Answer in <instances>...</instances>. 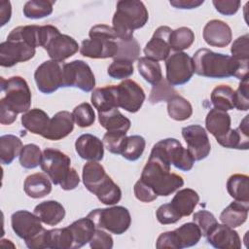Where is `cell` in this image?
<instances>
[{
	"instance_id": "obj_21",
	"label": "cell",
	"mask_w": 249,
	"mask_h": 249,
	"mask_svg": "<svg viewBox=\"0 0 249 249\" xmlns=\"http://www.w3.org/2000/svg\"><path fill=\"white\" fill-rule=\"evenodd\" d=\"M75 150L80 158L89 161H99L104 156V145L95 135L85 133L75 142Z\"/></svg>"
},
{
	"instance_id": "obj_31",
	"label": "cell",
	"mask_w": 249,
	"mask_h": 249,
	"mask_svg": "<svg viewBox=\"0 0 249 249\" xmlns=\"http://www.w3.org/2000/svg\"><path fill=\"white\" fill-rule=\"evenodd\" d=\"M172 231L177 249H183L196 245L202 236L199 228L194 222L183 224Z\"/></svg>"
},
{
	"instance_id": "obj_2",
	"label": "cell",
	"mask_w": 249,
	"mask_h": 249,
	"mask_svg": "<svg viewBox=\"0 0 249 249\" xmlns=\"http://www.w3.org/2000/svg\"><path fill=\"white\" fill-rule=\"evenodd\" d=\"M40 166L52 183L59 185L64 191L74 190L80 183L79 174L71 166L70 158L57 149L46 148L43 151Z\"/></svg>"
},
{
	"instance_id": "obj_60",
	"label": "cell",
	"mask_w": 249,
	"mask_h": 249,
	"mask_svg": "<svg viewBox=\"0 0 249 249\" xmlns=\"http://www.w3.org/2000/svg\"><path fill=\"white\" fill-rule=\"evenodd\" d=\"M170 5L177 9H196L204 3L203 0H171Z\"/></svg>"
},
{
	"instance_id": "obj_28",
	"label": "cell",
	"mask_w": 249,
	"mask_h": 249,
	"mask_svg": "<svg viewBox=\"0 0 249 249\" xmlns=\"http://www.w3.org/2000/svg\"><path fill=\"white\" fill-rule=\"evenodd\" d=\"M90 100L98 113L109 111L114 108H119L117 86L112 85L95 89L91 93Z\"/></svg>"
},
{
	"instance_id": "obj_24",
	"label": "cell",
	"mask_w": 249,
	"mask_h": 249,
	"mask_svg": "<svg viewBox=\"0 0 249 249\" xmlns=\"http://www.w3.org/2000/svg\"><path fill=\"white\" fill-rule=\"evenodd\" d=\"M248 115L241 121L239 126L235 129L231 128L229 133L218 143L229 149L247 150L249 147V126Z\"/></svg>"
},
{
	"instance_id": "obj_17",
	"label": "cell",
	"mask_w": 249,
	"mask_h": 249,
	"mask_svg": "<svg viewBox=\"0 0 249 249\" xmlns=\"http://www.w3.org/2000/svg\"><path fill=\"white\" fill-rule=\"evenodd\" d=\"M171 31V28L165 25L158 27L144 48L145 56L156 61L165 60L170 55L169 36Z\"/></svg>"
},
{
	"instance_id": "obj_48",
	"label": "cell",
	"mask_w": 249,
	"mask_h": 249,
	"mask_svg": "<svg viewBox=\"0 0 249 249\" xmlns=\"http://www.w3.org/2000/svg\"><path fill=\"white\" fill-rule=\"evenodd\" d=\"M74 122L80 127H89L95 121V113L93 108L88 102H84L76 106L72 112Z\"/></svg>"
},
{
	"instance_id": "obj_59",
	"label": "cell",
	"mask_w": 249,
	"mask_h": 249,
	"mask_svg": "<svg viewBox=\"0 0 249 249\" xmlns=\"http://www.w3.org/2000/svg\"><path fill=\"white\" fill-rule=\"evenodd\" d=\"M18 114L10 109L3 101L0 100V123L2 124H11L17 120Z\"/></svg>"
},
{
	"instance_id": "obj_32",
	"label": "cell",
	"mask_w": 249,
	"mask_h": 249,
	"mask_svg": "<svg viewBox=\"0 0 249 249\" xmlns=\"http://www.w3.org/2000/svg\"><path fill=\"white\" fill-rule=\"evenodd\" d=\"M199 201L198 194L190 188L179 190L171 200L172 206L182 216H189L195 210L197 202Z\"/></svg>"
},
{
	"instance_id": "obj_34",
	"label": "cell",
	"mask_w": 249,
	"mask_h": 249,
	"mask_svg": "<svg viewBox=\"0 0 249 249\" xmlns=\"http://www.w3.org/2000/svg\"><path fill=\"white\" fill-rule=\"evenodd\" d=\"M23 148L21 140L13 134L0 137V161L2 164H11L16 157L19 156Z\"/></svg>"
},
{
	"instance_id": "obj_12",
	"label": "cell",
	"mask_w": 249,
	"mask_h": 249,
	"mask_svg": "<svg viewBox=\"0 0 249 249\" xmlns=\"http://www.w3.org/2000/svg\"><path fill=\"white\" fill-rule=\"evenodd\" d=\"M182 136L187 143L188 151L196 161L202 160L208 157L211 144L204 127L199 124H192L182 128Z\"/></svg>"
},
{
	"instance_id": "obj_41",
	"label": "cell",
	"mask_w": 249,
	"mask_h": 249,
	"mask_svg": "<svg viewBox=\"0 0 249 249\" xmlns=\"http://www.w3.org/2000/svg\"><path fill=\"white\" fill-rule=\"evenodd\" d=\"M54 1L30 0L23 6V16L30 19H39L49 17L53 13Z\"/></svg>"
},
{
	"instance_id": "obj_58",
	"label": "cell",
	"mask_w": 249,
	"mask_h": 249,
	"mask_svg": "<svg viewBox=\"0 0 249 249\" xmlns=\"http://www.w3.org/2000/svg\"><path fill=\"white\" fill-rule=\"evenodd\" d=\"M156 247L158 249H164V248L177 249L173 231H165V232L160 233L157 239Z\"/></svg>"
},
{
	"instance_id": "obj_55",
	"label": "cell",
	"mask_w": 249,
	"mask_h": 249,
	"mask_svg": "<svg viewBox=\"0 0 249 249\" xmlns=\"http://www.w3.org/2000/svg\"><path fill=\"white\" fill-rule=\"evenodd\" d=\"M89 246L92 249H111L113 247V237L102 229H96L89 241Z\"/></svg>"
},
{
	"instance_id": "obj_39",
	"label": "cell",
	"mask_w": 249,
	"mask_h": 249,
	"mask_svg": "<svg viewBox=\"0 0 249 249\" xmlns=\"http://www.w3.org/2000/svg\"><path fill=\"white\" fill-rule=\"evenodd\" d=\"M167 113L175 121L188 120L193 114V107L185 97L175 94L167 101Z\"/></svg>"
},
{
	"instance_id": "obj_27",
	"label": "cell",
	"mask_w": 249,
	"mask_h": 249,
	"mask_svg": "<svg viewBox=\"0 0 249 249\" xmlns=\"http://www.w3.org/2000/svg\"><path fill=\"white\" fill-rule=\"evenodd\" d=\"M23 190L29 197L41 198L52 192V181L47 174L33 173L24 180Z\"/></svg>"
},
{
	"instance_id": "obj_36",
	"label": "cell",
	"mask_w": 249,
	"mask_h": 249,
	"mask_svg": "<svg viewBox=\"0 0 249 249\" xmlns=\"http://www.w3.org/2000/svg\"><path fill=\"white\" fill-rule=\"evenodd\" d=\"M107 176L104 167L97 161H89L83 167L82 179L88 191L92 193Z\"/></svg>"
},
{
	"instance_id": "obj_33",
	"label": "cell",
	"mask_w": 249,
	"mask_h": 249,
	"mask_svg": "<svg viewBox=\"0 0 249 249\" xmlns=\"http://www.w3.org/2000/svg\"><path fill=\"white\" fill-rule=\"evenodd\" d=\"M97 196L99 201L105 205H114L122 198V191L120 187L107 175L105 179L92 192Z\"/></svg>"
},
{
	"instance_id": "obj_5",
	"label": "cell",
	"mask_w": 249,
	"mask_h": 249,
	"mask_svg": "<svg viewBox=\"0 0 249 249\" xmlns=\"http://www.w3.org/2000/svg\"><path fill=\"white\" fill-rule=\"evenodd\" d=\"M89 39L82 42L80 53L89 58L115 57L119 47L118 37L113 27L106 24H96L89 32Z\"/></svg>"
},
{
	"instance_id": "obj_52",
	"label": "cell",
	"mask_w": 249,
	"mask_h": 249,
	"mask_svg": "<svg viewBox=\"0 0 249 249\" xmlns=\"http://www.w3.org/2000/svg\"><path fill=\"white\" fill-rule=\"evenodd\" d=\"M193 221L199 228L202 236H206L211 229L218 223L215 216L207 210H199L196 212L193 216Z\"/></svg>"
},
{
	"instance_id": "obj_20",
	"label": "cell",
	"mask_w": 249,
	"mask_h": 249,
	"mask_svg": "<svg viewBox=\"0 0 249 249\" xmlns=\"http://www.w3.org/2000/svg\"><path fill=\"white\" fill-rule=\"evenodd\" d=\"M74 118L68 111H59L50 120L48 128L42 137L48 140H60L68 136L74 129Z\"/></svg>"
},
{
	"instance_id": "obj_54",
	"label": "cell",
	"mask_w": 249,
	"mask_h": 249,
	"mask_svg": "<svg viewBox=\"0 0 249 249\" xmlns=\"http://www.w3.org/2000/svg\"><path fill=\"white\" fill-rule=\"evenodd\" d=\"M156 217L162 225L175 224L182 218V216L177 212L170 202L160 205L156 212Z\"/></svg>"
},
{
	"instance_id": "obj_61",
	"label": "cell",
	"mask_w": 249,
	"mask_h": 249,
	"mask_svg": "<svg viewBox=\"0 0 249 249\" xmlns=\"http://www.w3.org/2000/svg\"><path fill=\"white\" fill-rule=\"evenodd\" d=\"M12 16V7L10 1L0 2V19L1 26H4L11 18Z\"/></svg>"
},
{
	"instance_id": "obj_49",
	"label": "cell",
	"mask_w": 249,
	"mask_h": 249,
	"mask_svg": "<svg viewBox=\"0 0 249 249\" xmlns=\"http://www.w3.org/2000/svg\"><path fill=\"white\" fill-rule=\"evenodd\" d=\"M133 72V62L126 59H114L107 69V74L117 80L129 78Z\"/></svg>"
},
{
	"instance_id": "obj_38",
	"label": "cell",
	"mask_w": 249,
	"mask_h": 249,
	"mask_svg": "<svg viewBox=\"0 0 249 249\" xmlns=\"http://www.w3.org/2000/svg\"><path fill=\"white\" fill-rule=\"evenodd\" d=\"M214 108L229 111L234 108V90L228 85H220L213 89L210 95Z\"/></svg>"
},
{
	"instance_id": "obj_30",
	"label": "cell",
	"mask_w": 249,
	"mask_h": 249,
	"mask_svg": "<svg viewBox=\"0 0 249 249\" xmlns=\"http://www.w3.org/2000/svg\"><path fill=\"white\" fill-rule=\"evenodd\" d=\"M98 121L101 126L107 131H121L126 133L131 125L129 119L124 116L118 108L98 113Z\"/></svg>"
},
{
	"instance_id": "obj_42",
	"label": "cell",
	"mask_w": 249,
	"mask_h": 249,
	"mask_svg": "<svg viewBox=\"0 0 249 249\" xmlns=\"http://www.w3.org/2000/svg\"><path fill=\"white\" fill-rule=\"evenodd\" d=\"M195 41V33L189 27H179L172 30L169 36V45L171 50L175 52H182L189 49Z\"/></svg>"
},
{
	"instance_id": "obj_44",
	"label": "cell",
	"mask_w": 249,
	"mask_h": 249,
	"mask_svg": "<svg viewBox=\"0 0 249 249\" xmlns=\"http://www.w3.org/2000/svg\"><path fill=\"white\" fill-rule=\"evenodd\" d=\"M146 146V141L141 135L127 136L122 152L123 158L127 160L135 161L143 154Z\"/></svg>"
},
{
	"instance_id": "obj_51",
	"label": "cell",
	"mask_w": 249,
	"mask_h": 249,
	"mask_svg": "<svg viewBox=\"0 0 249 249\" xmlns=\"http://www.w3.org/2000/svg\"><path fill=\"white\" fill-rule=\"evenodd\" d=\"M231 57L243 63H249V35L244 34L236 38L231 48Z\"/></svg>"
},
{
	"instance_id": "obj_7",
	"label": "cell",
	"mask_w": 249,
	"mask_h": 249,
	"mask_svg": "<svg viewBox=\"0 0 249 249\" xmlns=\"http://www.w3.org/2000/svg\"><path fill=\"white\" fill-rule=\"evenodd\" d=\"M87 217L94 223L96 229L106 230L114 234L124 233L131 224L128 209L120 205L93 209Z\"/></svg>"
},
{
	"instance_id": "obj_18",
	"label": "cell",
	"mask_w": 249,
	"mask_h": 249,
	"mask_svg": "<svg viewBox=\"0 0 249 249\" xmlns=\"http://www.w3.org/2000/svg\"><path fill=\"white\" fill-rule=\"evenodd\" d=\"M208 243L218 249H239L241 239L236 231L225 224H216L206 234Z\"/></svg>"
},
{
	"instance_id": "obj_14",
	"label": "cell",
	"mask_w": 249,
	"mask_h": 249,
	"mask_svg": "<svg viewBox=\"0 0 249 249\" xmlns=\"http://www.w3.org/2000/svg\"><path fill=\"white\" fill-rule=\"evenodd\" d=\"M11 225L14 232L25 242L31 240L45 230L39 217L27 210H18L13 213Z\"/></svg>"
},
{
	"instance_id": "obj_8",
	"label": "cell",
	"mask_w": 249,
	"mask_h": 249,
	"mask_svg": "<svg viewBox=\"0 0 249 249\" xmlns=\"http://www.w3.org/2000/svg\"><path fill=\"white\" fill-rule=\"evenodd\" d=\"M1 90L5 96L1 98L10 109L17 114L25 113L31 106V91L27 82L20 76L9 79L1 78Z\"/></svg>"
},
{
	"instance_id": "obj_13",
	"label": "cell",
	"mask_w": 249,
	"mask_h": 249,
	"mask_svg": "<svg viewBox=\"0 0 249 249\" xmlns=\"http://www.w3.org/2000/svg\"><path fill=\"white\" fill-rule=\"evenodd\" d=\"M36 49L20 40L7 39L0 44V65L12 67L18 62H25L31 59Z\"/></svg>"
},
{
	"instance_id": "obj_22",
	"label": "cell",
	"mask_w": 249,
	"mask_h": 249,
	"mask_svg": "<svg viewBox=\"0 0 249 249\" xmlns=\"http://www.w3.org/2000/svg\"><path fill=\"white\" fill-rule=\"evenodd\" d=\"M231 116L227 111L217 108L211 109L205 118V127L219 142L231 130Z\"/></svg>"
},
{
	"instance_id": "obj_10",
	"label": "cell",
	"mask_w": 249,
	"mask_h": 249,
	"mask_svg": "<svg viewBox=\"0 0 249 249\" xmlns=\"http://www.w3.org/2000/svg\"><path fill=\"white\" fill-rule=\"evenodd\" d=\"M166 80L172 86L188 83L195 74L193 58L184 52H175L165 59Z\"/></svg>"
},
{
	"instance_id": "obj_40",
	"label": "cell",
	"mask_w": 249,
	"mask_h": 249,
	"mask_svg": "<svg viewBox=\"0 0 249 249\" xmlns=\"http://www.w3.org/2000/svg\"><path fill=\"white\" fill-rule=\"evenodd\" d=\"M137 68L142 78L152 86L158 84L162 79L161 68L159 61L143 56L138 58Z\"/></svg>"
},
{
	"instance_id": "obj_56",
	"label": "cell",
	"mask_w": 249,
	"mask_h": 249,
	"mask_svg": "<svg viewBox=\"0 0 249 249\" xmlns=\"http://www.w3.org/2000/svg\"><path fill=\"white\" fill-rule=\"evenodd\" d=\"M133 192H134L135 197L142 202H147V203L152 202L156 200L158 197V196L153 191V189L141 179H139L135 183L133 187Z\"/></svg>"
},
{
	"instance_id": "obj_16",
	"label": "cell",
	"mask_w": 249,
	"mask_h": 249,
	"mask_svg": "<svg viewBox=\"0 0 249 249\" xmlns=\"http://www.w3.org/2000/svg\"><path fill=\"white\" fill-rule=\"evenodd\" d=\"M44 49L52 60L62 62L78 52L79 45L73 37L58 31L50 39Z\"/></svg>"
},
{
	"instance_id": "obj_37",
	"label": "cell",
	"mask_w": 249,
	"mask_h": 249,
	"mask_svg": "<svg viewBox=\"0 0 249 249\" xmlns=\"http://www.w3.org/2000/svg\"><path fill=\"white\" fill-rule=\"evenodd\" d=\"M7 39L20 40L33 48L41 47V26L39 25H24L14 28Z\"/></svg>"
},
{
	"instance_id": "obj_23",
	"label": "cell",
	"mask_w": 249,
	"mask_h": 249,
	"mask_svg": "<svg viewBox=\"0 0 249 249\" xmlns=\"http://www.w3.org/2000/svg\"><path fill=\"white\" fill-rule=\"evenodd\" d=\"M34 213L39 217L42 223L48 226H55L65 217V209L63 205L56 200L40 202L35 206Z\"/></svg>"
},
{
	"instance_id": "obj_3",
	"label": "cell",
	"mask_w": 249,
	"mask_h": 249,
	"mask_svg": "<svg viewBox=\"0 0 249 249\" xmlns=\"http://www.w3.org/2000/svg\"><path fill=\"white\" fill-rule=\"evenodd\" d=\"M113 16V29L121 40L133 38L135 29L142 28L149 19V13L144 3L137 0L118 1Z\"/></svg>"
},
{
	"instance_id": "obj_53",
	"label": "cell",
	"mask_w": 249,
	"mask_h": 249,
	"mask_svg": "<svg viewBox=\"0 0 249 249\" xmlns=\"http://www.w3.org/2000/svg\"><path fill=\"white\" fill-rule=\"evenodd\" d=\"M234 108L239 111H247L249 109L248 76L241 80L237 89L234 91Z\"/></svg>"
},
{
	"instance_id": "obj_4",
	"label": "cell",
	"mask_w": 249,
	"mask_h": 249,
	"mask_svg": "<svg viewBox=\"0 0 249 249\" xmlns=\"http://www.w3.org/2000/svg\"><path fill=\"white\" fill-rule=\"evenodd\" d=\"M169 164L150 155L140 179L150 186L157 196H167L184 185L183 178L170 171Z\"/></svg>"
},
{
	"instance_id": "obj_11",
	"label": "cell",
	"mask_w": 249,
	"mask_h": 249,
	"mask_svg": "<svg viewBox=\"0 0 249 249\" xmlns=\"http://www.w3.org/2000/svg\"><path fill=\"white\" fill-rule=\"evenodd\" d=\"M63 65L54 60H47L40 64L34 73L37 89L45 94H51L62 87Z\"/></svg>"
},
{
	"instance_id": "obj_57",
	"label": "cell",
	"mask_w": 249,
	"mask_h": 249,
	"mask_svg": "<svg viewBox=\"0 0 249 249\" xmlns=\"http://www.w3.org/2000/svg\"><path fill=\"white\" fill-rule=\"evenodd\" d=\"M212 3L216 11L225 16H232L240 8L238 0H213Z\"/></svg>"
},
{
	"instance_id": "obj_25",
	"label": "cell",
	"mask_w": 249,
	"mask_h": 249,
	"mask_svg": "<svg viewBox=\"0 0 249 249\" xmlns=\"http://www.w3.org/2000/svg\"><path fill=\"white\" fill-rule=\"evenodd\" d=\"M249 202L234 200L231 202L220 214V221L231 228H237L244 224L248 218Z\"/></svg>"
},
{
	"instance_id": "obj_15",
	"label": "cell",
	"mask_w": 249,
	"mask_h": 249,
	"mask_svg": "<svg viewBox=\"0 0 249 249\" xmlns=\"http://www.w3.org/2000/svg\"><path fill=\"white\" fill-rule=\"evenodd\" d=\"M117 95L118 106L129 113L138 112L146 98L143 89L130 79H125L117 86Z\"/></svg>"
},
{
	"instance_id": "obj_47",
	"label": "cell",
	"mask_w": 249,
	"mask_h": 249,
	"mask_svg": "<svg viewBox=\"0 0 249 249\" xmlns=\"http://www.w3.org/2000/svg\"><path fill=\"white\" fill-rule=\"evenodd\" d=\"M118 47L119 50L114 59H126L133 62L140 54V46L134 38L130 40H121L118 38Z\"/></svg>"
},
{
	"instance_id": "obj_9",
	"label": "cell",
	"mask_w": 249,
	"mask_h": 249,
	"mask_svg": "<svg viewBox=\"0 0 249 249\" xmlns=\"http://www.w3.org/2000/svg\"><path fill=\"white\" fill-rule=\"evenodd\" d=\"M77 88L85 92L95 87V77L89 65L83 60H73L63 64L62 88Z\"/></svg>"
},
{
	"instance_id": "obj_35",
	"label": "cell",
	"mask_w": 249,
	"mask_h": 249,
	"mask_svg": "<svg viewBox=\"0 0 249 249\" xmlns=\"http://www.w3.org/2000/svg\"><path fill=\"white\" fill-rule=\"evenodd\" d=\"M229 195L234 199L249 202V177L245 174H233L227 181Z\"/></svg>"
},
{
	"instance_id": "obj_19",
	"label": "cell",
	"mask_w": 249,
	"mask_h": 249,
	"mask_svg": "<svg viewBox=\"0 0 249 249\" xmlns=\"http://www.w3.org/2000/svg\"><path fill=\"white\" fill-rule=\"evenodd\" d=\"M202 36L209 46L224 48L231 43L232 33L228 23L220 19H212L205 24Z\"/></svg>"
},
{
	"instance_id": "obj_50",
	"label": "cell",
	"mask_w": 249,
	"mask_h": 249,
	"mask_svg": "<svg viewBox=\"0 0 249 249\" xmlns=\"http://www.w3.org/2000/svg\"><path fill=\"white\" fill-rule=\"evenodd\" d=\"M126 133L121 131H107L102 139L104 148H106L110 153L116 155H122Z\"/></svg>"
},
{
	"instance_id": "obj_29",
	"label": "cell",
	"mask_w": 249,
	"mask_h": 249,
	"mask_svg": "<svg viewBox=\"0 0 249 249\" xmlns=\"http://www.w3.org/2000/svg\"><path fill=\"white\" fill-rule=\"evenodd\" d=\"M50 120L51 119L44 110L34 108L22 114L21 124L31 133L43 136L48 128Z\"/></svg>"
},
{
	"instance_id": "obj_43",
	"label": "cell",
	"mask_w": 249,
	"mask_h": 249,
	"mask_svg": "<svg viewBox=\"0 0 249 249\" xmlns=\"http://www.w3.org/2000/svg\"><path fill=\"white\" fill-rule=\"evenodd\" d=\"M48 248L51 249H72L73 238L68 229H53L48 231Z\"/></svg>"
},
{
	"instance_id": "obj_6",
	"label": "cell",
	"mask_w": 249,
	"mask_h": 249,
	"mask_svg": "<svg viewBox=\"0 0 249 249\" xmlns=\"http://www.w3.org/2000/svg\"><path fill=\"white\" fill-rule=\"evenodd\" d=\"M150 155L182 171H190L196 161L188 149L175 138L160 140L153 146Z\"/></svg>"
},
{
	"instance_id": "obj_46",
	"label": "cell",
	"mask_w": 249,
	"mask_h": 249,
	"mask_svg": "<svg viewBox=\"0 0 249 249\" xmlns=\"http://www.w3.org/2000/svg\"><path fill=\"white\" fill-rule=\"evenodd\" d=\"M175 94H177V91L173 86L166 79H161L158 84L153 86L149 95V101L153 105L167 102Z\"/></svg>"
},
{
	"instance_id": "obj_1",
	"label": "cell",
	"mask_w": 249,
	"mask_h": 249,
	"mask_svg": "<svg viewBox=\"0 0 249 249\" xmlns=\"http://www.w3.org/2000/svg\"><path fill=\"white\" fill-rule=\"evenodd\" d=\"M195 73L212 79L235 77L243 80L248 76V63L238 62L228 54L215 53L209 49L197 50L192 57Z\"/></svg>"
},
{
	"instance_id": "obj_26",
	"label": "cell",
	"mask_w": 249,
	"mask_h": 249,
	"mask_svg": "<svg viewBox=\"0 0 249 249\" xmlns=\"http://www.w3.org/2000/svg\"><path fill=\"white\" fill-rule=\"evenodd\" d=\"M68 229L73 238L72 249L80 248L87 243H89L96 230L94 223L89 217L81 218L73 222L68 226Z\"/></svg>"
},
{
	"instance_id": "obj_45",
	"label": "cell",
	"mask_w": 249,
	"mask_h": 249,
	"mask_svg": "<svg viewBox=\"0 0 249 249\" xmlns=\"http://www.w3.org/2000/svg\"><path fill=\"white\" fill-rule=\"evenodd\" d=\"M43 152L36 144H26L23 146L18 159L19 163L23 168L33 169L41 164Z\"/></svg>"
}]
</instances>
